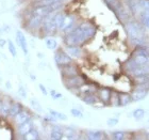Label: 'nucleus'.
I'll return each instance as SVG.
<instances>
[{
  "label": "nucleus",
  "mask_w": 149,
  "mask_h": 140,
  "mask_svg": "<svg viewBox=\"0 0 149 140\" xmlns=\"http://www.w3.org/2000/svg\"><path fill=\"white\" fill-rule=\"evenodd\" d=\"M127 34L130 39V41L134 45L140 46L145 44V31H144L143 26L137 22H128L125 25Z\"/></svg>",
  "instance_id": "obj_2"
},
{
  "label": "nucleus",
  "mask_w": 149,
  "mask_h": 140,
  "mask_svg": "<svg viewBox=\"0 0 149 140\" xmlns=\"http://www.w3.org/2000/svg\"><path fill=\"white\" fill-rule=\"evenodd\" d=\"M132 102V97L130 94L120 93L119 94V106H127Z\"/></svg>",
  "instance_id": "obj_20"
},
{
  "label": "nucleus",
  "mask_w": 149,
  "mask_h": 140,
  "mask_svg": "<svg viewBox=\"0 0 149 140\" xmlns=\"http://www.w3.org/2000/svg\"><path fill=\"white\" fill-rule=\"evenodd\" d=\"M96 33V28L90 23H82L79 26L74 27L72 30L67 33L65 37V43L67 45L79 46L87 40H90Z\"/></svg>",
  "instance_id": "obj_1"
},
{
  "label": "nucleus",
  "mask_w": 149,
  "mask_h": 140,
  "mask_svg": "<svg viewBox=\"0 0 149 140\" xmlns=\"http://www.w3.org/2000/svg\"><path fill=\"white\" fill-rule=\"evenodd\" d=\"M148 89L144 87L143 84H137L136 88L134 89V91L131 94V97H132V101L133 102H140V101H143L145 97L147 96L148 94Z\"/></svg>",
  "instance_id": "obj_4"
},
{
  "label": "nucleus",
  "mask_w": 149,
  "mask_h": 140,
  "mask_svg": "<svg viewBox=\"0 0 149 140\" xmlns=\"http://www.w3.org/2000/svg\"><path fill=\"white\" fill-rule=\"evenodd\" d=\"M74 17L72 15L68 16H64V19H63L62 24H61V27H60L59 30H61L62 32H66L68 33L70 30L74 28Z\"/></svg>",
  "instance_id": "obj_6"
},
{
  "label": "nucleus",
  "mask_w": 149,
  "mask_h": 140,
  "mask_svg": "<svg viewBox=\"0 0 149 140\" xmlns=\"http://www.w3.org/2000/svg\"><path fill=\"white\" fill-rule=\"evenodd\" d=\"M25 139H29V140H32V139H40V134H38V132L35 129V128H32L31 131L29 132L28 134L26 135Z\"/></svg>",
  "instance_id": "obj_26"
},
{
  "label": "nucleus",
  "mask_w": 149,
  "mask_h": 140,
  "mask_svg": "<svg viewBox=\"0 0 149 140\" xmlns=\"http://www.w3.org/2000/svg\"><path fill=\"white\" fill-rule=\"evenodd\" d=\"M50 94H51V96H52L54 100H58V98H61V97H62V94L58 93L56 90H50Z\"/></svg>",
  "instance_id": "obj_33"
},
{
  "label": "nucleus",
  "mask_w": 149,
  "mask_h": 140,
  "mask_svg": "<svg viewBox=\"0 0 149 140\" xmlns=\"http://www.w3.org/2000/svg\"><path fill=\"white\" fill-rule=\"evenodd\" d=\"M45 44H46V46L48 49H56V46H58V43H56V41L53 39V37H46L45 39Z\"/></svg>",
  "instance_id": "obj_24"
},
{
  "label": "nucleus",
  "mask_w": 149,
  "mask_h": 140,
  "mask_svg": "<svg viewBox=\"0 0 149 140\" xmlns=\"http://www.w3.org/2000/svg\"><path fill=\"white\" fill-rule=\"evenodd\" d=\"M22 105L19 103H17V102H13L12 104H11V108H10V113L9 115H11V117H15L17 113H19V112L22 111Z\"/></svg>",
  "instance_id": "obj_21"
},
{
  "label": "nucleus",
  "mask_w": 149,
  "mask_h": 140,
  "mask_svg": "<svg viewBox=\"0 0 149 140\" xmlns=\"http://www.w3.org/2000/svg\"><path fill=\"white\" fill-rule=\"evenodd\" d=\"M111 90L108 89V88H103L101 90L99 91V96H100V100L102 101L103 103L107 104V103H110V100H111Z\"/></svg>",
  "instance_id": "obj_15"
},
{
  "label": "nucleus",
  "mask_w": 149,
  "mask_h": 140,
  "mask_svg": "<svg viewBox=\"0 0 149 140\" xmlns=\"http://www.w3.org/2000/svg\"><path fill=\"white\" fill-rule=\"evenodd\" d=\"M10 108H11V103L8 98L1 102V107H0V115L2 117H8L10 113Z\"/></svg>",
  "instance_id": "obj_16"
},
{
  "label": "nucleus",
  "mask_w": 149,
  "mask_h": 140,
  "mask_svg": "<svg viewBox=\"0 0 149 140\" xmlns=\"http://www.w3.org/2000/svg\"><path fill=\"white\" fill-rule=\"evenodd\" d=\"M112 138L115 140H121L126 138V132L124 131H116L112 133Z\"/></svg>",
  "instance_id": "obj_27"
},
{
  "label": "nucleus",
  "mask_w": 149,
  "mask_h": 140,
  "mask_svg": "<svg viewBox=\"0 0 149 140\" xmlns=\"http://www.w3.org/2000/svg\"><path fill=\"white\" fill-rule=\"evenodd\" d=\"M82 101H83L85 104H87V105H95V104L98 102V97L94 93H90V94H85V95L82 97Z\"/></svg>",
  "instance_id": "obj_17"
},
{
  "label": "nucleus",
  "mask_w": 149,
  "mask_h": 140,
  "mask_svg": "<svg viewBox=\"0 0 149 140\" xmlns=\"http://www.w3.org/2000/svg\"><path fill=\"white\" fill-rule=\"evenodd\" d=\"M50 138L54 140H60L63 138V128L61 126H53L51 132H50Z\"/></svg>",
  "instance_id": "obj_14"
},
{
  "label": "nucleus",
  "mask_w": 149,
  "mask_h": 140,
  "mask_svg": "<svg viewBox=\"0 0 149 140\" xmlns=\"http://www.w3.org/2000/svg\"><path fill=\"white\" fill-rule=\"evenodd\" d=\"M66 53H68L70 57H74V58H80L82 56L81 48L79 46H76V45H67Z\"/></svg>",
  "instance_id": "obj_12"
},
{
  "label": "nucleus",
  "mask_w": 149,
  "mask_h": 140,
  "mask_svg": "<svg viewBox=\"0 0 149 140\" xmlns=\"http://www.w3.org/2000/svg\"><path fill=\"white\" fill-rule=\"evenodd\" d=\"M54 61L58 64V66H63L72 63V59L67 53L63 51V50H60V51H56V55H54Z\"/></svg>",
  "instance_id": "obj_5"
},
{
  "label": "nucleus",
  "mask_w": 149,
  "mask_h": 140,
  "mask_svg": "<svg viewBox=\"0 0 149 140\" xmlns=\"http://www.w3.org/2000/svg\"><path fill=\"white\" fill-rule=\"evenodd\" d=\"M61 73L65 78L72 77L74 75H78V69L74 65H70V63H69V64L61 66Z\"/></svg>",
  "instance_id": "obj_8"
},
{
  "label": "nucleus",
  "mask_w": 149,
  "mask_h": 140,
  "mask_svg": "<svg viewBox=\"0 0 149 140\" xmlns=\"http://www.w3.org/2000/svg\"><path fill=\"white\" fill-rule=\"evenodd\" d=\"M6 87L11 88V84H10V82H9V81H8V82H6Z\"/></svg>",
  "instance_id": "obj_38"
},
{
  "label": "nucleus",
  "mask_w": 149,
  "mask_h": 140,
  "mask_svg": "<svg viewBox=\"0 0 149 140\" xmlns=\"http://www.w3.org/2000/svg\"><path fill=\"white\" fill-rule=\"evenodd\" d=\"M86 138L91 140L95 139H102L103 138V132L101 131H88L86 133Z\"/></svg>",
  "instance_id": "obj_19"
},
{
  "label": "nucleus",
  "mask_w": 149,
  "mask_h": 140,
  "mask_svg": "<svg viewBox=\"0 0 149 140\" xmlns=\"http://www.w3.org/2000/svg\"><path fill=\"white\" fill-rule=\"evenodd\" d=\"M64 81H65V86L68 89H76V88H79L80 86L85 84L83 77L80 76V75H74V76H72V77H66L64 79Z\"/></svg>",
  "instance_id": "obj_3"
},
{
  "label": "nucleus",
  "mask_w": 149,
  "mask_h": 140,
  "mask_svg": "<svg viewBox=\"0 0 149 140\" xmlns=\"http://www.w3.org/2000/svg\"><path fill=\"white\" fill-rule=\"evenodd\" d=\"M49 112H50V115H52V117H54L56 120H58V119H59V120H62V121H66V120H67L66 115H64L62 112L56 111V110H52V109H49Z\"/></svg>",
  "instance_id": "obj_25"
},
{
  "label": "nucleus",
  "mask_w": 149,
  "mask_h": 140,
  "mask_svg": "<svg viewBox=\"0 0 149 140\" xmlns=\"http://www.w3.org/2000/svg\"><path fill=\"white\" fill-rule=\"evenodd\" d=\"M118 122H119V120H118L117 118H110V119H108L107 124L109 125V126H115V125L118 124Z\"/></svg>",
  "instance_id": "obj_32"
},
{
  "label": "nucleus",
  "mask_w": 149,
  "mask_h": 140,
  "mask_svg": "<svg viewBox=\"0 0 149 140\" xmlns=\"http://www.w3.org/2000/svg\"><path fill=\"white\" fill-rule=\"evenodd\" d=\"M148 121H149V119H148Z\"/></svg>",
  "instance_id": "obj_40"
},
{
  "label": "nucleus",
  "mask_w": 149,
  "mask_h": 140,
  "mask_svg": "<svg viewBox=\"0 0 149 140\" xmlns=\"http://www.w3.org/2000/svg\"><path fill=\"white\" fill-rule=\"evenodd\" d=\"M79 91H80L81 93H83L84 95L85 94H90V93H94L95 92V87H94L93 84H83L82 86L78 88Z\"/></svg>",
  "instance_id": "obj_22"
},
{
  "label": "nucleus",
  "mask_w": 149,
  "mask_h": 140,
  "mask_svg": "<svg viewBox=\"0 0 149 140\" xmlns=\"http://www.w3.org/2000/svg\"><path fill=\"white\" fill-rule=\"evenodd\" d=\"M31 104H32V106H33V108H35L36 110H42V106L40 105V103L38 102H36L35 100H32L31 101Z\"/></svg>",
  "instance_id": "obj_34"
},
{
  "label": "nucleus",
  "mask_w": 149,
  "mask_h": 140,
  "mask_svg": "<svg viewBox=\"0 0 149 140\" xmlns=\"http://www.w3.org/2000/svg\"><path fill=\"white\" fill-rule=\"evenodd\" d=\"M38 87H40V92H42V93H43L44 95H47V94H48V92H47V89L45 88V86H44V84H38Z\"/></svg>",
  "instance_id": "obj_36"
},
{
  "label": "nucleus",
  "mask_w": 149,
  "mask_h": 140,
  "mask_svg": "<svg viewBox=\"0 0 149 140\" xmlns=\"http://www.w3.org/2000/svg\"><path fill=\"white\" fill-rule=\"evenodd\" d=\"M16 41H17V43L19 44V46L22 47V51L27 55V53H28V44H27V40H26L25 34H24L22 31L16 32Z\"/></svg>",
  "instance_id": "obj_10"
},
{
  "label": "nucleus",
  "mask_w": 149,
  "mask_h": 140,
  "mask_svg": "<svg viewBox=\"0 0 149 140\" xmlns=\"http://www.w3.org/2000/svg\"><path fill=\"white\" fill-rule=\"evenodd\" d=\"M139 8L142 10V12L144 11H149V0H139Z\"/></svg>",
  "instance_id": "obj_29"
},
{
  "label": "nucleus",
  "mask_w": 149,
  "mask_h": 140,
  "mask_svg": "<svg viewBox=\"0 0 149 140\" xmlns=\"http://www.w3.org/2000/svg\"><path fill=\"white\" fill-rule=\"evenodd\" d=\"M133 117L135 120H142L145 117V110L143 108H137L133 111Z\"/></svg>",
  "instance_id": "obj_28"
},
{
  "label": "nucleus",
  "mask_w": 149,
  "mask_h": 140,
  "mask_svg": "<svg viewBox=\"0 0 149 140\" xmlns=\"http://www.w3.org/2000/svg\"><path fill=\"white\" fill-rule=\"evenodd\" d=\"M18 93H19V95H20L22 97H25V98L27 97V92H26V90L24 89V87H22V86H20V87H19Z\"/></svg>",
  "instance_id": "obj_35"
},
{
  "label": "nucleus",
  "mask_w": 149,
  "mask_h": 140,
  "mask_svg": "<svg viewBox=\"0 0 149 140\" xmlns=\"http://www.w3.org/2000/svg\"><path fill=\"white\" fill-rule=\"evenodd\" d=\"M15 118V123L17 125H20L22 123H26V122H28L31 120V115L29 113L27 110H22V111L17 113V115L14 117Z\"/></svg>",
  "instance_id": "obj_9"
},
{
  "label": "nucleus",
  "mask_w": 149,
  "mask_h": 140,
  "mask_svg": "<svg viewBox=\"0 0 149 140\" xmlns=\"http://www.w3.org/2000/svg\"><path fill=\"white\" fill-rule=\"evenodd\" d=\"M8 48H9V51L11 53L13 57H16L17 56V51H16V47L14 45L12 41H8Z\"/></svg>",
  "instance_id": "obj_30"
},
{
  "label": "nucleus",
  "mask_w": 149,
  "mask_h": 140,
  "mask_svg": "<svg viewBox=\"0 0 149 140\" xmlns=\"http://www.w3.org/2000/svg\"><path fill=\"white\" fill-rule=\"evenodd\" d=\"M141 22H142L144 27L149 30V11H144L141 14Z\"/></svg>",
  "instance_id": "obj_23"
},
{
  "label": "nucleus",
  "mask_w": 149,
  "mask_h": 140,
  "mask_svg": "<svg viewBox=\"0 0 149 140\" xmlns=\"http://www.w3.org/2000/svg\"><path fill=\"white\" fill-rule=\"evenodd\" d=\"M67 138V139H74L77 138V132L72 127H66L63 129V138Z\"/></svg>",
  "instance_id": "obj_18"
},
{
  "label": "nucleus",
  "mask_w": 149,
  "mask_h": 140,
  "mask_svg": "<svg viewBox=\"0 0 149 140\" xmlns=\"http://www.w3.org/2000/svg\"><path fill=\"white\" fill-rule=\"evenodd\" d=\"M44 20V16L36 15V14H32L31 18L29 19L28 26L30 29H37L40 28Z\"/></svg>",
  "instance_id": "obj_7"
},
{
  "label": "nucleus",
  "mask_w": 149,
  "mask_h": 140,
  "mask_svg": "<svg viewBox=\"0 0 149 140\" xmlns=\"http://www.w3.org/2000/svg\"><path fill=\"white\" fill-rule=\"evenodd\" d=\"M129 74L133 77H136V76H141V75H145L149 74V63L147 64H143V65H139L136 66L133 71H131Z\"/></svg>",
  "instance_id": "obj_11"
},
{
  "label": "nucleus",
  "mask_w": 149,
  "mask_h": 140,
  "mask_svg": "<svg viewBox=\"0 0 149 140\" xmlns=\"http://www.w3.org/2000/svg\"><path fill=\"white\" fill-rule=\"evenodd\" d=\"M0 107H1V102H0Z\"/></svg>",
  "instance_id": "obj_39"
},
{
  "label": "nucleus",
  "mask_w": 149,
  "mask_h": 140,
  "mask_svg": "<svg viewBox=\"0 0 149 140\" xmlns=\"http://www.w3.org/2000/svg\"><path fill=\"white\" fill-rule=\"evenodd\" d=\"M32 128H33V124H32L31 120H30V121L26 122V123H22V124L18 125V133L19 135H22V137H25Z\"/></svg>",
  "instance_id": "obj_13"
},
{
  "label": "nucleus",
  "mask_w": 149,
  "mask_h": 140,
  "mask_svg": "<svg viewBox=\"0 0 149 140\" xmlns=\"http://www.w3.org/2000/svg\"><path fill=\"white\" fill-rule=\"evenodd\" d=\"M70 113H72L74 117H76V118H79V119L83 118V112L77 108H72V110H70Z\"/></svg>",
  "instance_id": "obj_31"
},
{
  "label": "nucleus",
  "mask_w": 149,
  "mask_h": 140,
  "mask_svg": "<svg viewBox=\"0 0 149 140\" xmlns=\"http://www.w3.org/2000/svg\"><path fill=\"white\" fill-rule=\"evenodd\" d=\"M4 45H6V40L4 39H0V46L3 47Z\"/></svg>",
  "instance_id": "obj_37"
}]
</instances>
